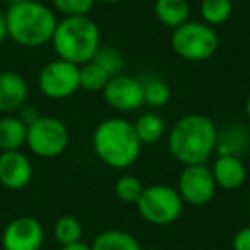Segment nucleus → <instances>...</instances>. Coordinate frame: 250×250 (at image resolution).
Instances as JSON below:
<instances>
[{
  "label": "nucleus",
  "mask_w": 250,
  "mask_h": 250,
  "mask_svg": "<svg viewBox=\"0 0 250 250\" xmlns=\"http://www.w3.org/2000/svg\"><path fill=\"white\" fill-rule=\"evenodd\" d=\"M245 113H247V117H249V120H250V94H249V98H247V101H245Z\"/></svg>",
  "instance_id": "7c9ffc66"
},
{
  "label": "nucleus",
  "mask_w": 250,
  "mask_h": 250,
  "mask_svg": "<svg viewBox=\"0 0 250 250\" xmlns=\"http://www.w3.org/2000/svg\"><path fill=\"white\" fill-rule=\"evenodd\" d=\"M100 2H103V4H120L124 0H100Z\"/></svg>",
  "instance_id": "2f4dec72"
},
{
  "label": "nucleus",
  "mask_w": 250,
  "mask_h": 250,
  "mask_svg": "<svg viewBox=\"0 0 250 250\" xmlns=\"http://www.w3.org/2000/svg\"><path fill=\"white\" fill-rule=\"evenodd\" d=\"M134 129L143 144H154L163 139L167 124L158 113H143L134 122Z\"/></svg>",
  "instance_id": "6ab92c4d"
},
{
  "label": "nucleus",
  "mask_w": 250,
  "mask_h": 250,
  "mask_svg": "<svg viewBox=\"0 0 250 250\" xmlns=\"http://www.w3.org/2000/svg\"><path fill=\"white\" fill-rule=\"evenodd\" d=\"M60 250H91V245L84 242H76V243H69V245H62Z\"/></svg>",
  "instance_id": "c756f323"
},
{
  "label": "nucleus",
  "mask_w": 250,
  "mask_h": 250,
  "mask_svg": "<svg viewBox=\"0 0 250 250\" xmlns=\"http://www.w3.org/2000/svg\"><path fill=\"white\" fill-rule=\"evenodd\" d=\"M91 250H143L134 235L124 229L101 231L91 243Z\"/></svg>",
  "instance_id": "a211bd4d"
},
{
  "label": "nucleus",
  "mask_w": 250,
  "mask_h": 250,
  "mask_svg": "<svg viewBox=\"0 0 250 250\" xmlns=\"http://www.w3.org/2000/svg\"><path fill=\"white\" fill-rule=\"evenodd\" d=\"M7 35L12 42L24 48H40L52 43L59 24L55 12L36 0H22L9 5L5 12Z\"/></svg>",
  "instance_id": "7ed1b4c3"
},
{
  "label": "nucleus",
  "mask_w": 250,
  "mask_h": 250,
  "mask_svg": "<svg viewBox=\"0 0 250 250\" xmlns=\"http://www.w3.org/2000/svg\"><path fill=\"white\" fill-rule=\"evenodd\" d=\"M101 93H103L108 106L122 111V113L136 111L144 104L143 83L137 77L127 76V74H118V76L110 77Z\"/></svg>",
  "instance_id": "9d476101"
},
{
  "label": "nucleus",
  "mask_w": 250,
  "mask_h": 250,
  "mask_svg": "<svg viewBox=\"0 0 250 250\" xmlns=\"http://www.w3.org/2000/svg\"><path fill=\"white\" fill-rule=\"evenodd\" d=\"M144 93V104H149L153 108H161L168 104L171 98V91L168 84L158 76H146L141 79Z\"/></svg>",
  "instance_id": "4be33fe9"
},
{
  "label": "nucleus",
  "mask_w": 250,
  "mask_h": 250,
  "mask_svg": "<svg viewBox=\"0 0 250 250\" xmlns=\"http://www.w3.org/2000/svg\"><path fill=\"white\" fill-rule=\"evenodd\" d=\"M7 21H5V12L0 11V45L7 38Z\"/></svg>",
  "instance_id": "c85d7f7f"
},
{
  "label": "nucleus",
  "mask_w": 250,
  "mask_h": 250,
  "mask_svg": "<svg viewBox=\"0 0 250 250\" xmlns=\"http://www.w3.org/2000/svg\"><path fill=\"white\" fill-rule=\"evenodd\" d=\"M233 2H243V0H233Z\"/></svg>",
  "instance_id": "c9c22d12"
},
{
  "label": "nucleus",
  "mask_w": 250,
  "mask_h": 250,
  "mask_svg": "<svg viewBox=\"0 0 250 250\" xmlns=\"http://www.w3.org/2000/svg\"><path fill=\"white\" fill-rule=\"evenodd\" d=\"M143 143L134 124L125 118L111 117L100 122L93 132V151L101 163L115 170L132 167L141 156Z\"/></svg>",
  "instance_id": "f03ea898"
},
{
  "label": "nucleus",
  "mask_w": 250,
  "mask_h": 250,
  "mask_svg": "<svg viewBox=\"0 0 250 250\" xmlns=\"http://www.w3.org/2000/svg\"><path fill=\"white\" fill-rule=\"evenodd\" d=\"M29 87L26 79L18 72H0V113L11 115L18 111L28 100Z\"/></svg>",
  "instance_id": "ddd939ff"
},
{
  "label": "nucleus",
  "mask_w": 250,
  "mask_h": 250,
  "mask_svg": "<svg viewBox=\"0 0 250 250\" xmlns=\"http://www.w3.org/2000/svg\"><path fill=\"white\" fill-rule=\"evenodd\" d=\"M110 74L94 60L79 65V81H81V89L89 91V93H101L104 86L110 81Z\"/></svg>",
  "instance_id": "aec40b11"
},
{
  "label": "nucleus",
  "mask_w": 250,
  "mask_h": 250,
  "mask_svg": "<svg viewBox=\"0 0 250 250\" xmlns=\"http://www.w3.org/2000/svg\"><path fill=\"white\" fill-rule=\"evenodd\" d=\"M38 87L48 100H67L81 89L79 65L57 59L48 62L38 74Z\"/></svg>",
  "instance_id": "6e6552de"
},
{
  "label": "nucleus",
  "mask_w": 250,
  "mask_h": 250,
  "mask_svg": "<svg viewBox=\"0 0 250 250\" xmlns=\"http://www.w3.org/2000/svg\"><path fill=\"white\" fill-rule=\"evenodd\" d=\"M93 60L96 63H100L111 77L118 76V74H124L125 69V59L122 55L120 50L113 48V46H103L101 45L98 48V52L94 53Z\"/></svg>",
  "instance_id": "393cba45"
},
{
  "label": "nucleus",
  "mask_w": 250,
  "mask_h": 250,
  "mask_svg": "<svg viewBox=\"0 0 250 250\" xmlns=\"http://www.w3.org/2000/svg\"><path fill=\"white\" fill-rule=\"evenodd\" d=\"M184 204L177 188L158 184L144 187L136 206L146 223L153 226H168L182 216Z\"/></svg>",
  "instance_id": "423d86ee"
},
{
  "label": "nucleus",
  "mask_w": 250,
  "mask_h": 250,
  "mask_svg": "<svg viewBox=\"0 0 250 250\" xmlns=\"http://www.w3.org/2000/svg\"><path fill=\"white\" fill-rule=\"evenodd\" d=\"M154 14L163 26L175 29L188 21L190 4H188V0H156Z\"/></svg>",
  "instance_id": "f3484780"
},
{
  "label": "nucleus",
  "mask_w": 250,
  "mask_h": 250,
  "mask_svg": "<svg viewBox=\"0 0 250 250\" xmlns=\"http://www.w3.org/2000/svg\"><path fill=\"white\" fill-rule=\"evenodd\" d=\"M233 14V0H201L202 22L212 26H221L229 21Z\"/></svg>",
  "instance_id": "412c9836"
},
{
  "label": "nucleus",
  "mask_w": 250,
  "mask_h": 250,
  "mask_svg": "<svg viewBox=\"0 0 250 250\" xmlns=\"http://www.w3.org/2000/svg\"><path fill=\"white\" fill-rule=\"evenodd\" d=\"M250 147V129L242 122H229L218 129L216 149L218 156H240Z\"/></svg>",
  "instance_id": "4468645a"
},
{
  "label": "nucleus",
  "mask_w": 250,
  "mask_h": 250,
  "mask_svg": "<svg viewBox=\"0 0 250 250\" xmlns=\"http://www.w3.org/2000/svg\"><path fill=\"white\" fill-rule=\"evenodd\" d=\"M249 214H250V201H249Z\"/></svg>",
  "instance_id": "f704fd0d"
},
{
  "label": "nucleus",
  "mask_w": 250,
  "mask_h": 250,
  "mask_svg": "<svg viewBox=\"0 0 250 250\" xmlns=\"http://www.w3.org/2000/svg\"><path fill=\"white\" fill-rule=\"evenodd\" d=\"M144 190V185L136 175H122L115 182V195L125 204H137L141 194Z\"/></svg>",
  "instance_id": "b1692460"
},
{
  "label": "nucleus",
  "mask_w": 250,
  "mask_h": 250,
  "mask_svg": "<svg viewBox=\"0 0 250 250\" xmlns=\"http://www.w3.org/2000/svg\"><path fill=\"white\" fill-rule=\"evenodd\" d=\"M4 2H7L9 5H12V4H18V2H22V0H4Z\"/></svg>",
  "instance_id": "473e14b6"
},
{
  "label": "nucleus",
  "mask_w": 250,
  "mask_h": 250,
  "mask_svg": "<svg viewBox=\"0 0 250 250\" xmlns=\"http://www.w3.org/2000/svg\"><path fill=\"white\" fill-rule=\"evenodd\" d=\"M33 178L31 160L18 151H4L0 153V184L9 190H21L28 187Z\"/></svg>",
  "instance_id": "f8f14e48"
},
{
  "label": "nucleus",
  "mask_w": 250,
  "mask_h": 250,
  "mask_svg": "<svg viewBox=\"0 0 250 250\" xmlns=\"http://www.w3.org/2000/svg\"><path fill=\"white\" fill-rule=\"evenodd\" d=\"M218 127L202 113H188L173 124L168 149L182 165H204L216 149Z\"/></svg>",
  "instance_id": "f257e3e1"
},
{
  "label": "nucleus",
  "mask_w": 250,
  "mask_h": 250,
  "mask_svg": "<svg viewBox=\"0 0 250 250\" xmlns=\"http://www.w3.org/2000/svg\"><path fill=\"white\" fill-rule=\"evenodd\" d=\"M216 185L225 190H236L247 180V167L240 156H218L211 167Z\"/></svg>",
  "instance_id": "2eb2a0df"
},
{
  "label": "nucleus",
  "mask_w": 250,
  "mask_h": 250,
  "mask_svg": "<svg viewBox=\"0 0 250 250\" xmlns=\"http://www.w3.org/2000/svg\"><path fill=\"white\" fill-rule=\"evenodd\" d=\"M28 125L14 115H4L0 118V151H18L26 146Z\"/></svg>",
  "instance_id": "dca6fc26"
},
{
  "label": "nucleus",
  "mask_w": 250,
  "mask_h": 250,
  "mask_svg": "<svg viewBox=\"0 0 250 250\" xmlns=\"http://www.w3.org/2000/svg\"><path fill=\"white\" fill-rule=\"evenodd\" d=\"M233 250H250V225L243 226L242 229L235 233L231 240Z\"/></svg>",
  "instance_id": "bb28decb"
},
{
  "label": "nucleus",
  "mask_w": 250,
  "mask_h": 250,
  "mask_svg": "<svg viewBox=\"0 0 250 250\" xmlns=\"http://www.w3.org/2000/svg\"><path fill=\"white\" fill-rule=\"evenodd\" d=\"M45 229L33 216H19L9 221L2 233L4 250H42Z\"/></svg>",
  "instance_id": "9b49d317"
},
{
  "label": "nucleus",
  "mask_w": 250,
  "mask_h": 250,
  "mask_svg": "<svg viewBox=\"0 0 250 250\" xmlns=\"http://www.w3.org/2000/svg\"><path fill=\"white\" fill-rule=\"evenodd\" d=\"M53 236L60 245H69V243L81 242L83 238V225L74 216H60L53 226Z\"/></svg>",
  "instance_id": "5701e85b"
},
{
  "label": "nucleus",
  "mask_w": 250,
  "mask_h": 250,
  "mask_svg": "<svg viewBox=\"0 0 250 250\" xmlns=\"http://www.w3.org/2000/svg\"><path fill=\"white\" fill-rule=\"evenodd\" d=\"M147 250H163V249H147Z\"/></svg>",
  "instance_id": "72a5a7b5"
},
{
  "label": "nucleus",
  "mask_w": 250,
  "mask_h": 250,
  "mask_svg": "<svg viewBox=\"0 0 250 250\" xmlns=\"http://www.w3.org/2000/svg\"><path fill=\"white\" fill-rule=\"evenodd\" d=\"M52 45L57 57L76 65L93 60L101 46V33L89 16H70L59 21Z\"/></svg>",
  "instance_id": "20e7f679"
},
{
  "label": "nucleus",
  "mask_w": 250,
  "mask_h": 250,
  "mask_svg": "<svg viewBox=\"0 0 250 250\" xmlns=\"http://www.w3.org/2000/svg\"><path fill=\"white\" fill-rule=\"evenodd\" d=\"M70 143V132L67 125L55 117H40L28 125L26 146L35 156L43 160L59 158L65 153Z\"/></svg>",
  "instance_id": "0eeeda50"
},
{
  "label": "nucleus",
  "mask_w": 250,
  "mask_h": 250,
  "mask_svg": "<svg viewBox=\"0 0 250 250\" xmlns=\"http://www.w3.org/2000/svg\"><path fill=\"white\" fill-rule=\"evenodd\" d=\"M19 115L18 117L21 118L22 122H24L26 125H29V124H33V122H36L38 120L42 115H40V111H38V108L36 106H33V104H28V103H24L21 108H19Z\"/></svg>",
  "instance_id": "cd10ccee"
},
{
  "label": "nucleus",
  "mask_w": 250,
  "mask_h": 250,
  "mask_svg": "<svg viewBox=\"0 0 250 250\" xmlns=\"http://www.w3.org/2000/svg\"><path fill=\"white\" fill-rule=\"evenodd\" d=\"M216 185L212 178L211 168L204 165H188L182 170L178 177L177 190L180 194L182 201L188 206L201 208L206 206L214 199L216 195Z\"/></svg>",
  "instance_id": "1a4fd4ad"
},
{
  "label": "nucleus",
  "mask_w": 250,
  "mask_h": 250,
  "mask_svg": "<svg viewBox=\"0 0 250 250\" xmlns=\"http://www.w3.org/2000/svg\"><path fill=\"white\" fill-rule=\"evenodd\" d=\"M171 48L187 62H206L212 59L219 48V36L212 26L202 21L184 22L171 29Z\"/></svg>",
  "instance_id": "39448f33"
},
{
  "label": "nucleus",
  "mask_w": 250,
  "mask_h": 250,
  "mask_svg": "<svg viewBox=\"0 0 250 250\" xmlns=\"http://www.w3.org/2000/svg\"><path fill=\"white\" fill-rule=\"evenodd\" d=\"M96 0H52L53 7L63 14V18L70 16H89Z\"/></svg>",
  "instance_id": "a878e982"
}]
</instances>
